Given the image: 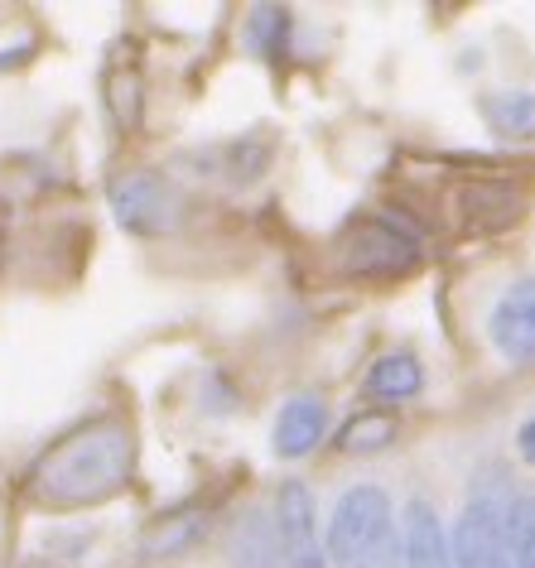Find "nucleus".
<instances>
[{
  "instance_id": "f257e3e1",
  "label": "nucleus",
  "mask_w": 535,
  "mask_h": 568,
  "mask_svg": "<svg viewBox=\"0 0 535 568\" xmlns=\"http://www.w3.org/2000/svg\"><path fill=\"white\" fill-rule=\"evenodd\" d=\"M135 473V429L121 415H97L59 438L30 467V501L49 510H82L117 496Z\"/></svg>"
},
{
  "instance_id": "f03ea898",
  "label": "nucleus",
  "mask_w": 535,
  "mask_h": 568,
  "mask_svg": "<svg viewBox=\"0 0 535 568\" xmlns=\"http://www.w3.org/2000/svg\"><path fill=\"white\" fill-rule=\"evenodd\" d=\"M323 559L333 568H396V510L382 487H352L337 496Z\"/></svg>"
},
{
  "instance_id": "7ed1b4c3",
  "label": "nucleus",
  "mask_w": 535,
  "mask_h": 568,
  "mask_svg": "<svg viewBox=\"0 0 535 568\" xmlns=\"http://www.w3.org/2000/svg\"><path fill=\"white\" fill-rule=\"evenodd\" d=\"M333 265L347 280H405L420 265V236L401 217H352L333 236Z\"/></svg>"
},
{
  "instance_id": "20e7f679",
  "label": "nucleus",
  "mask_w": 535,
  "mask_h": 568,
  "mask_svg": "<svg viewBox=\"0 0 535 568\" xmlns=\"http://www.w3.org/2000/svg\"><path fill=\"white\" fill-rule=\"evenodd\" d=\"M502 516H506L502 487L497 481H483V487L468 496V506H463V516L454 525V539H448L454 568H512Z\"/></svg>"
},
{
  "instance_id": "39448f33",
  "label": "nucleus",
  "mask_w": 535,
  "mask_h": 568,
  "mask_svg": "<svg viewBox=\"0 0 535 568\" xmlns=\"http://www.w3.org/2000/svg\"><path fill=\"white\" fill-rule=\"evenodd\" d=\"M111 207H117V222L135 236H164L184 217V197L160 174H135V179L117 183V189H111Z\"/></svg>"
},
{
  "instance_id": "423d86ee",
  "label": "nucleus",
  "mask_w": 535,
  "mask_h": 568,
  "mask_svg": "<svg viewBox=\"0 0 535 568\" xmlns=\"http://www.w3.org/2000/svg\"><path fill=\"white\" fill-rule=\"evenodd\" d=\"M275 554L280 568H329L319 549L314 496H309L304 481H285L275 491Z\"/></svg>"
},
{
  "instance_id": "0eeeda50",
  "label": "nucleus",
  "mask_w": 535,
  "mask_h": 568,
  "mask_svg": "<svg viewBox=\"0 0 535 568\" xmlns=\"http://www.w3.org/2000/svg\"><path fill=\"white\" fill-rule=\"evenodd\" d=\"M487 337L512 366H535V280H516L487 314Z\"/></svg>"
},
{
  "instance_id": "6e6552de",
  "label": "nucleus",
  "mask_w": 535,
  "mask_h": 568,
  "mask_svg": "<svg viewBox=\"0 0 535 568\" xmlns=\"http://www.w3.org/2000/svg\"><path fill=\"white\" fill-rule=\"evenodd\" d=\"M526 203V189H512L506 179H468L454 189V212L468 232H502V226L521 222Z\"/></svg>"
},
{
  "instance_id": "1a4fd4ad",
  "label": "nucleus",
  "mask_w": 535,
  "mask_h": 568,
  "mask_svg": "<svg viewBox=\"0 0 535 568\" xmlns=\"http://www.w3.org/2000/svg\"><path fill=\"white\" fill-rule=\"evenodd\" d=\"M323 434H329V405L319 400V395H294V400L280 409L275 419V453L280 458H309Z\"/></svg>"
},
{
  "instance_id": "9d476101",
  "label": "nucleus",
  "mask_w": 535,
  "mask_h": 568,
  "mask_svg": "<svg viewBox=\"0 0 535 568\" xmlns=\"http://www.w3.org/2000/svg\"><path fill=\"white\" fill-rule=\"evenodd\" d=\"M405 568H454L440 510L420 496L405 506Z\"/></svg>"
},
{
  "instance_id": "9b49d317",
  "label": "nucleus",
  "mask_w": 535,
  "mask_h": 568,
  "mask_svg": "<svg viewBox=\"0 0 535 568\" xmlns=\"http://www.w3.org/2000/svg\"><path fill=\"white\" fill-rule=\"evenodd\" d=\"M362 390H367L372 400L405 405V400H415V395L425 390V366H420L415 352H386V357L372 362V372H367V381H362Z\"/></svg>"
},
{
  "instance_id": "f8f14e48",
  "label": "nucleus",
  "mask_w": 535,
  "mask_h": 568,
  "mask_svg": "<svg viewBox=\"0 0 535 568\" xmlns=\"http://www.w3.org/2000/svg\"><path fill=\"white\" fill-rule=\"evenodd\" d=\"M203 530H208L203 510H174V516H160L140 535V554H145V559H174V554L189 549Z\"/></svg>"
},
{
  "instance_id": "ddd939ff",
  "label": "nucleus",
  "mask_w": 535,
  "mask_h": 568,
  "mask_svg": "<svg viewBox=\"0 0 535 568\" xmlns=\"http://www.w3.org/2000/svg\"><path fill=\"white\" fill-rule=\"evenodd\" d=\"M483 121L502 140H535V92H492L483 97Z\"/></svg>"
},
{
  "instance_id": "4468645a",
  "label": "nucleus",
  "mask_w": 535,
  "mask_h": 568,
  "mask_svg": "<svg viewBox=\"0 0 535 568\" xmlns=\"http://www.w3.org/2000/svg\"><path fill=\"white\" fill-rule=\"evenodd\" d=\"M506 559L512 568H535V491H516L506 496Z\"/></svg>"
},
{
  "instance_id": "2eb2a0df",
  "label": "nucleus",
  "mask_w": 535,
  "mask_h": 568,
  "mask_svg": "<svg viewBox=\"0 0 535 568\" xmlns=\"http://www.w3.org/2000/svg\"><path fill=\"white\" fill-rule=\"evenodd\" d=\"M401 424L391 409H362V415H352L343 429H337V448L343 453H382L396 444Z\"/></svg>"
},
{
  "instance_id": "dca6fc26",
  "label": "nucleus",
  "mask_w": 535,
  "mask_h": 568,
  "mask_svg": "<svg viewBox=\"0 0 535 568\" xmlns=\"http://www.w3.org/2000/svg\"><path fill=\"white\" fill-rule=\"evenodd\" d=\"M285 30H290V16L275 6H261L251 16V44H256L265 59H280V44H285Z\"/></svg>"
},
{
  "instance_id": "f3484780",
  "label": "nucleus",
  "mask_w": 535,
  "mask_h": 568,
  "mask_svg": "<svg viewBox=\"0 0 535 568\" xmlns=\"http://www.w3.org/2000/svg\"><path fill=\"white\" fill-rule=\"evenodd\" d=\"M135 102H140V82L135 78H117L111 82V111H117L121 125H135Z\"/></svg>"
},
{
  "instance_id": "a211bd4d",
  "label": "nucleus",
  "mask_w": 535,
  "mask_h": 568,
  "mask_svg": "<svg viewBox=\"0 0 535 568\" xmlns=\"http://www.w3.org/2000/svg\"><path fill=\"white\" fill-rule=\"evenodd\" d=\"M516 453H521V463H526V467H535V415L516 429Z\"/></svg>"
}]
</instances>
